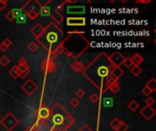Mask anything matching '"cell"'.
Masks as SVG:
<instances>
[{
	"instance_id": "cell-1",
	"label": "cell",
	"mask_w": 156,
	"mask_h": 131,
	"mask_svg": "<svg viewBox=\"0 0 156 131\" xmlns=\"http://www.w3.org/2000/svg\"><path fill=\"white\" fill-rule=\"evenodd\" d=\"M17 21L18 24H25L27 22V17L24 14H22L21 16H19L18 17H17Z\"/></svg>"
},
{
	"instance_id": "cell-2",
	"label": "cell",
	"mask_w": 156,
	"mask_h": 131,
	"mask_svg": "<svg viewBox=\"0 0 156 131\" xmlns=\"http://www.w3.org/2000/svg\"><path fill=\"white\" fill-rule=\"evenodd\" d=\"M12 15H13L15 17H18L19 16L22 15L21 10H20V9H14V10L12 11Z\"/></svg>"
},
{
	"instance_id": "cell-3",
	"label": "cell",
	"mask_w": 156,
	"mask_h": 131,
	"mask_svg": "<svg viewBox=\"0 0 156 131\" xmlns=\"http://www.w3.org/2000/svg\"><path fill=\"white\" fill-rule=\"evenodd\" d=\"M6 58H7L6 57H3L1 59H0V63H1L3 66H6L8 63V59H6Z\"/></svg>"
},
{
	"instance_id": "cell-4",
	"label": "cell",
	"mask_w": 156,
	"mask_h": 131,
	"mask_svg": "<svg viewBox=\"0 0 156 131\" xmlns=\"http://www.w3.org/2000/svg\"><path fill=\"white\" fill-rule=\"evenodd\" d=\"M147 89H148V87H145V89H144L142 90V92H143V93H144L145 95H148V94L150 93V90L148 91Z\"/></svg>"
},
{
	"instance_id": "cell-5",
	"label": "cell",
	"mask_w": 156,
	"mask_h": 131,
	"mask_svg": "<svg viewBox=\"0 0 156 131\" xmlns=\"http://www.w3.org/2000/svg\"><path fill=\"white\" fill-rule=\"evenodd\" d=\"M6 48H7V47H6V46H5L3 43H2V45H1V46H0V49H1V50H3V51H4V50H5V49Z\"/></svg>"
},
{
	"instance_id": "cell-6",
	"label": "cell",
	"mask_w": 156,
	"mask_h": 131,
	"mask_svg": "<svg viewBox=\"0 0 156 131\" xmlns=\"http://www.w3.org/2000/svg\"><path fill=\"white\" fill-rule=\"evenodd\" d=\"M147 103H148L149 105H152V104L153 103V99H152V98H150V99H147Z\"/></svg>"
}]
</instances>
